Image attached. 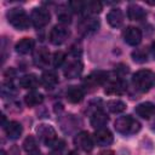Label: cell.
<instances>
[{"mask_svg": "<svg viewBox=\"0 0 155 155\" xmlns=\"http://www.w3.org/2000/svg\"><path fill=\"white\" fill-rule=\"evenodd\" d=\"M30 21L33 23V25L38 29L40 28H44L46 27L50 21H51V15L48 12L47 8L45 7H35L33 11H31V15H30Z\"/></svg>", "mask_w": 155, "mask_h": 155, "instance_id": "obj_5", "label": "cell"}, {"mask_svg": "<svg viewBox=\"0 0 155 155\" xmlns=\"http://www.w3.org/2000/svg\"><path fill=\"white\" fill-rule=\"evenodd\" d=\"M114 127H115L116 132L128 136V134H134L140 130V122L131 115H125V116H120L115 120Z\"/></svg>", "mask_w": 155, "mask_h": 155, "instance_id": "obj_2", "label": "cell"}, {"mask_svg": "<svg viewBox=\"0 0 155 155\" xmlns=\"http://www.w3.org/2000/svg\"><path fill=\"white\" fill-rule=\"evenodd\" d=\"M101 155H114V153L111 150H107V151H103L101 153Z\"/></svg>", "mask_w": 155, "mask_h": 155, "instance_id": "obj_34", "label": "cell"}, {"mask_svg": "<svg viewBox=\"0 0 155 155\" xmlns=\"http://www.w3.org/2000/svg\"><path fill=\"white\" fill-rule=\"evenodd\" d=\"M122 38L126 44L131 46H137L142 41V31L139 28L130 25L122 31Z\"/></svg>", "mask_w": 155, "mask_h": 155, "instance_id": "obj_9", "label": "cell"}, {"mask_svg": "<svg viewBox=\"0 0 155 155\" xmlns=\"http://www.w3.org/2000/svg\"><path fill=\"white\" fill-rule=\"evenodd\" d=\"M39 85V79L36 75L34 74H27L24 76H22L19 79V86L22 88H28V90H33Z\"/></svg>", "mask_w": 155, "mask_h": 155, "instance_id": "obj_23", "label": "cell"}, {"mask_svg": "<svg viewBox=\"0 0 155 155\" xmlns=\"http://www.w3.org/2000/svg\"><path fill=\"white\" fill-rule=\"evenodd\" d=\"M108 121H109V117H108L107 114L103 113L102 110L94 111V113L92 114V116H91V120H90L91 126H92L93 128H96V130L104 128V126L108 124Z\"/></svg>", "mask_w": 155, "mask_h": 155, "instance_id": "obj_16", "label": "cell"}, {"mask_svg": "<svg viewBox=\"0 0 155 155\" xmlns=\"http://www.w3.org/2000/svg\"><path fill=\"white\" fill-rule=\"evenodd\" d=\"M40 82H41V85H42L45 88L51 90V88H53V87L57 85V82H58V76H57V74H56L53 70H46V71L42 73L41 79H40Z\"/></svg>", "mask_w": 155, "mask_h": 155, "instance_id": "obj_17", "label": "cell"}, {"mask_svg": "<svg viewBox=\"0 0 155 155\" xmlns=\"http://www.w3.org/2000/svg\"><path fill=\"white\" fill-rule=\"evenodd\" d=\"M132 84L136 90L140 92H148L155 86V73L149 69H142L133 74Z\"/></svg>", "mask_w": 155, "mask_h": 155, "instance_id": "obj_1", "label": "cell"}, {"mask_svg": "<svg viewBox=\"0 0 155 155\" xmlns=\"http://www.w3.org/2000/svg\"><path fill=\"white\" fill-rule=\"evenodd\" d=\"M69 36H70V30L63 24L54 25L50 31V41L53 45L64 44L69 39Z\"/></svg>", "mask_w": 155, "mask_h": 155, "instance_id": "obj_6", "label": "cell"}, {"mask_svg": "<svg viewBox=\"0 0 155 155\" xmlns=\"http://www.w3.org/2000/svg\"><path fill=\"white\" fill-rule=\"evenodd\" d=\"M6 17L8 23L17 30H25L29 28L30 19L23 8H19V7L10 8L6 13Z\"/></svg>", "mask_w": 155, "mask_h": 155, "instance_id": "obj_3", "label": "cell"}, {"mask_svg": "<svg viewBox=\"0 0 155 155\" xmlns=\"http://www.w3.org/2000/svg\"><path fill=\"white\" fill-rule=\"evenodd\" d=\"M108 79V74L105 71H102V70H98V71H93L92 74H90L85 81H84V85L86 88H91V90H94L97 86L99 85H103Z\"/></svg>", "mask_w": 155, "mask_h": 155, "instance_id": "obj_8", "label": "cell"}, {"mask_svg": "<svg viewBox=\"0 0 155 155\" xmlns=\"http://www.w3.org/2000/svg\"><path fill=\"white\" fill-rule=\"evenodd\" d=\"M127 90V85L124 80L119 79V80H115L113 82H110L107 88H105V93L107 94H122L125 91Z\"/></svg>", "mask_w": 155, "mask_h": 155, "instance_id": "obj_20", "label": "cell"}, {"mask_svg": "<svg viewBox=\"0 0 155 155\" xmlns=\"http://www.w3.org/2000/svg\"><path fill=\"white\" fill-rule=\"evenodd\" d=\"M57 16H58V19H59L63 24H69V23L71 22V16H70V13H69L68 11H61Z\"/></svg>", "mask_w": 155, "mask_h": 155, "instance_id": "obj_31", "label": "cell"}, {"mask_svg": "<svg viewBox=\"0 0 155 155\" xmlns=\"http://www.w3.org/2000/svg\"><path fill=\"white\" fill-rule=\"evenodd\" d=\"M15 48H16V52L17 53H19V54H27V53H29L34 48V40L31 38H23V39H21L16 44Z\"/></svg>", "mask_w": 155, "mask_h": 155, "instance_id": "obj_21", "label": "cell"}, {"mask_svg": "<svg viewBox=\"0 0 155 155\" xmlns=\"http://www.w3.org/2000/svg\"><path fill=\"white\" fill-rule=\"evenodd\" d=\"M132 58L137 63H144L147 62V52L144 50H136L132 52Z\"/></svg>", "mask_w": 155, "mask_h": 155, "instance_id": "obj_29", "label": "cell"}, {"mask_svg": "<svg viewBox=\"0 0 155 155\" xmlns=\"http://www.w3.org/2000/svg\"><path fill=\"white\" fill-rule=\"evenodd\" d=\"M107 108L113 114H119L126 110V103L120 99H110L107 102Z\"/></svg>", "mask_w": 155, "mask_h": 155, "instance_id": "obj_26", "label": "cell"}, {"mask_svg": "<svg viewBox=\"0 0 155 155\" xmlns=\"http://www.w3.org/2000/svg\"><path fill=\"white\" fill-rule=\"evenodd\" d=\"M127 16L131 21H142L147 17V12L142 6H139L137 4H132L128 6Z\"/></svg>", "mask_w": 155, "mask_h": 155, "instance_id": "obj_19", "label": "cell"}, {"mask_svg": "<svg viewBox=\"0 0 155 155\" xmlns=\"http://www.w3.org/2000/svg\"><path fill=\"white\" fill-rule=\"evenodd\" d=\"M36 134H38L39 139L41 140V143L46 147L53 148V145L57 143V134H56L54 128L51 125L40 124L36 127Z\"/></svg>", "mask_w": 155, "mask_h": 155, "instance_id": "obj_4", "label": "cell"}, {"mask_svg": "<svg viewBox=\"0 0 155 155\" xmlns=\"http://www.w3.org/2000/svg\"><path fill=\"white\" fill-rule=\"evenodd\" d=\"M74 144H75L79 149H81V150H84V151H91V150L93 149V139H92V137L90 136V133L86 132V131L79 132V133L75 136V138H74Z\"/></svg>", "mask_w": 155, "mask_h": 155, "instance_id": "obj_10", "label": "cell"}, {"mask_svg": "<svg viewBox=\"0 0 155 155\" xmlns=\"http://www.w3.org/2000/svg\"><path fill=\"white\" fill-rule=\"evenodd\" d=\"M64 61H65V53H64V52H62V51L54 52L53 58H52V64H53L56 68L61 67V65L64 63Z\"/></svg>", "mask_w": 155, "mask_h": 155, "instance_id": "obj_28", "label": "cell"}, {"mask_svg": "<svg viewBox=\"0 0 155 155\" xmlns=\"http://www.w3.org/2000/svg\"><path fill=\"white\" fill-rule=\"evenodd\" d=\"M107 21L114 28L121 27L122 23H124V13H122V11L120 8H113V10H110L109 13L107 15Z\"/></svg>", "mask_w": 155, "mask_h": 155, "instance_id": "obj_18", "label": "cell"}, {"mask_svg": "<svg viewBox=\"0 0 155 155\" xmlns=\"http://www.w3.org/2000/svg\"><path fill=\"white\" fill-rule=\"evenodd\" d=\"M65 97L70 103H80L84 99V91L79 86H70L67 90Z\"/></svg>", "mask_w": 155, "mask_h": 155, "instance_id": "obj_22", "label": "cell"}, {"mask_svg": "<svg viewBox=\"0 0 155 155\" xmlns=\"http://www.w3.org/2000/svg\"><path fill=\"white\" fill-rule=\"evenodd\" d=\"M68 155H78V153L73 150V151H69V153H68Z\"/></svg>", "mask_w": 155, "mask_h": 155, "instance_id": "obj_36", "label": "cell"}, {"mask_svg": "<svg viewBox=\"0 0 155 155\" xmlns=\"http://www.w3.org/2000/svg\"><path fill=\"white\" fill-rule=\"evenodd\" d=\"M69 7L74 12L82 13L84 12V1H70L69 2Z\"/></svg>", "mask_w": 155, "mask_h": 155, "instance_id": "obj_30", "label": "cell"}, {"mask_svg": "<svg viewBox=\"0 0 155 155\" xmlns=\"http://www.w3.org/2000/svg\"><path fill=\"white\" fill-rule=\"evenodd\" d=\"M99 28V21L94 17L86 16L78 23V29L82 35H90L93 34Z\"/></svg>", "mask_w": 155, "mask_h": 155, "instance_id": "obj_7", "label": "cell"}, {"mask_svg": "<svg viewBox=\"0 0 155 155\" xmlns=\"http://www.w3.org/2000/svg\"><path fill=\"white\" fill-rule=\"evenodd\" d=\"M93 138H94L96 144L99 145V147H107V145L111 144L113 140H114V137H113L111 132L108 128H99V130H97L94 132Z\"/></svg>", "mask_w": 155, "mask_h": 155, "instance_id": "obj_11", "label": "cell"}, {"mask_svg": "<svg viewBox=\"0 0 155 155\" xmlns=\"http://www.w3.org/2000/svg\"><path fill=\"white\" fill-rule=\"evenodd\" d=\"M150 54H151V57L155 59V40L151 42V46H150Z\"/></svg>", "mask_w": 155, "mask_h": 155, "instance_id": "obj_33", "label": "cell"}, {"mask_svg": "<svg viewBox=\"0 0 155 155\" xmlns=\"http://www.w3.org/2000/svg\"><path fill=\"white\" fill-rule=\"evenodd\" d=\"M34 64L39 68H46L50 64V52L45 47H40L34 52Z\"/></svg>", "mask_w": 155, "mask_h": 155, "instance_id": "obj_12", "label": "cell"}, {"mask_svg": "<svg viewBox=\"0 0 155 155\" xmlns=\"http://www.w3.org/2000/svg\"><path fill=\"white\" fill-rule=\"evenodd\" d=\"M0 155H6V153H5V150H1V153H0Z\"/></svg>", "mask_w": 155, "mask_h": 155, "instance_id": "obj_37", "label": "cell"}, {"mask_svg": "<svg viewBox=\"0 0 155 155\" xmlns=\"http://www.w3.org/2000/svg\"><path fill=\"white\" fill-rule=\"evenodd\" d=\"M82 68H84V65H82V63L80 61H78V59L76 61H73V62H70L65 67L64 75L68 79H75L78 76H80V74L82 73Z\"/></svg>", "mask_w": 155, "mask_h": 155, "instance_id": "obj_15", "label": "cell"}, {"mask_svg": "<svg viewBox=\"0 0 155 155\" xmlns=\"http://www.w3.org/2000/svg\"><path fill=\"white\" fill-rule=\"evenodd\" d=\"M48 155H61V150H53V151L50 153Z\"/></svg>", "mask_w": 155, "mask_h": 155, "instance_id": "obj_35", "label": "cell"}, {"mask_svg": "<svg viewBox=\"0 0 155 155\" xmlns=\"http://www.w3.org/2000/svg\"><path fill=\"white\" fill-rule=\"evenodd\" d=\"M23 149H24L29 155H40L36 139H35L33 136H29V137H27V138L24 139V142H23Z\"/></svg>", "mask_w": 155, "mask_h": 155, "instance_id": "obj_24", "label": "cell"}, {"mask_svg": "<svg viewBox=\"0 0 155 155\" xmlns=\"http://www.w3.org/2000/svg\"><path fill=\"white\" fill-rule=\"evenodd\" d=\"M5 132L10 139H18L23 132V127L17 121H8L5 125Z\"/></svg>", "mask_w": 155, "mask_h": 155, "instance_id": "obj_14", "label": "cell"}, {"mask_svg": "<svg viewBox=\"0 0 155 155\" xmlns=\"http://www.w3.org/2000/svg\"><path fill=\"white\" fill-rule=\"evenodd\" d=\"M24 102H25V104L28 107L33 108V107H36V105H39V104H41L44 102V96L41 93H39V92L33 91V92H29L28 94H25Z\"/></svg>", "mask_w": 155, "mask_h": 155, "instance_id": "obj_25", "label": "cell"}, {"mask_svg": "<svg viewBox=\"0 0 155 155\" xmlns=\"http://www.w3.org/2000/svg\"><path fill=\"white\" fill-rule=\"evenodd\" d=\"M136 113L143 119H150L155 114V104L151 102H143L136 107Z\"/></svg>", "mask_w": 155, "mask_h": 155, "instance_id": "obj_13", "label": "cell"}, {"mask_svg": "<svg viewBox=\"0 0 155 155\" xmlns=\"http://www.w3.org/2000/svg\"><path fill=\"white\" fill-rule=\"evenodd\" d=\"M15 75H16V71H15L12 68L7 69V70L4 73V76L6 78V81H8V82H12V79L15 78Z\"/></svg>", "mask_w": 155, "mask_h": 155, "instance_id": "obj_32", "label": "cell"}, {"mask_svg": "<svg viewBox=\"0 0 155 155\" xmlns=\"http://www.w3.org/2000/svg\"><path fill=\"white\" fill-rule=\"evenodd\" d=\"M102 11V4L99 1H84V12L86 16L99 13Z\"/></svg>", "mask_w": 155, "mask_h": 155, "instance_id": "obj_27", "label": "cell"}]
</instances>
